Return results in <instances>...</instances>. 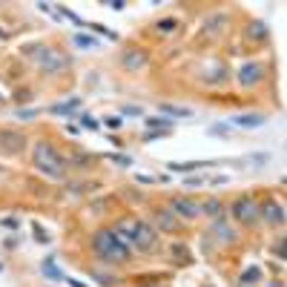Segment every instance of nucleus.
Instances as JSON below:
<instances>
[{
  "label": "nucleus",
  "mask_w": 287,
  "mask_h": 287,
  "mask_svg": "<svg viewBox=\"0 0 287 287\" xmlns=\"http://www.w3.org/2000/svg\"><path fill=\"white\" fill-rule=\"evenodd\" d=\"M32 236H34V241H37V244H46V241H49V236L43 233V227H40L37 221L32 224Z\"/></svg>",
  "instance_id": "nucleus-28"
},
{
  "label": "nucleus",
  "mask_w": 287,
  "mask_h": 287,
  "mask_svg": "<svg viewBox=\"0 0 287 287\" xmlns=\"http://www.w3.org/2000/svg\"><path fill=\"white\" fill-rule=\"evenodd\" d=\"M273 250H276V255H279V258H282V261H285V253H287V244H285V238H279V241H276V247H273Z\"/></svg>",
  "instance_id": "nucleus-34"
},
{
  "label": "nucleus",
  "mask_w": 287,
  "mask_h": 287,
  "mask_svg": "<svg viewBox=\"0 0 287 287\" xmlns=\"http://www.w3.org/2000/svg\"><path fill=\"white\" fill-rule=\"evenodd\" d=\"M147 127L155 135H169L172 132V121L169 118H147Z\"/></svg>",
  "instance_id": "nucleus-16"
},
{
  "label": "nucleus",
  "mask_w": 287,
  "mask_h": 287,
  "mask_svg": "<svg viewBox=\"0 0 287 287\" xmlns=\"http://www.w3.org/2000/svg\"><path fill=\"white\" fill-rule=\"evenodd\" d=\"M258 219H264L273 227H282L285 224V207L276 201V198H267V201L258 207Z\"/></svg>",
  "instance_id": "nucleus-6"
},
{
  "label": "nucleus",
  "mask_w": 287,
  "mask_h": 287,
  "mask_svg": "<svg viewBox=\"0 0 287 287\" xmlns=\"http://www.w3.org/2000/svg\"><path fill=\"white\" fill-rule=\"evenodd\" d=\"M201 213L207 216V219H221L224 207H221L219 198H210V201H204V204H201Z\"/></svg>",
  "instance_id": "nucleus-21"
},
{
  "label": "nucleus",
  "mask_w": 287,
  "mask_h": 287,
  "mask_svg": "<svg viewBox=\"0 0 287 287\" xmlns=\"http://www.w3.org/2000/svg\"><path fill=\"white\" fill-rule=\"evenodd\" d=\"M109 158H112L115 164H121V167H129V164H132V161H129V155H115V152H112Z\"/></svg>",
  "instance_id": "nucleus-36"
},
{
  "label": "nucleus",
  "mask_w": 287,
  "mask_h": 287,
  "mask_svg": "<svg viewBox=\"0 0 287 287\" xmlns=\"http://www.w3.org/2000/svg\"><path fill=\"white\" fill-rule=\"evenodd\" d=\"M167 167L175 169V172H192V169L213 167V161H187V164H178V161H172V164H167Z\"/></svg>",
  "instance_id": "nucleus-19"
},
{
  "label": "nucleus",
  "mask_w": 287,
  "mask_h": 287,
  "mask_svg": "<svg viewBox=\"0 0 287 287\" xmlns=\"http://www.w3.org/2000/svg\"><path fill=\"white\" fill-rule=\"evenodd\" d=\"M37 55H40V58H37V64H40V69H46V72H58V69H66L69 66V58H64L61 52H55V49L40 46Z\"/></svg>",
  "instance_id": "nucleus-5"
},
{
  "label": "nucleus",
  "mask_w": 287,
  "mask_h": 287,
  "mask_svg": "<svg viewBox=\"0 0 287 287\" xmlns=\"http://www.w3.org/2000/svg\"><path fill=\"white\" fill-rule=\"evenodd\" d=\"M64 129H66L69 135H78V132H81V127H78V124H66Z\"/></svg>",
  "instance_id": "nucleus-39"
},
{
  "label": "nucleus",
  "mask_w": 287,
  "mask_h": 287,
  "mask_svg": "<svg viewBox=\"0 0 287 287\" xmlns=\"http://www.w3.org/2000/svg\"><path fill=\"white\" fill-rule=\"evenodd\" d=\"M227 23V15H213L207 23H204V32L207 34H219V29Z\"/></svg>",
  "instance_id": "nucleus-22"
},
{
  "label": "nucleus",
  "mask_w": 287,
  "mask_h": 287,
  "mask_svg": "<svg viewBox=\"0 0 287 287\" xmlns=\"http://www.w3.org/2000/svg\"><path fill=\"white\" fill-rule=\"evenodd\" d=\"M264 78V69H261V64H244V66L238 69V84L241 86H253V84H258Z\"/></svg>",
  "instance_id": "nucleus-7"
},
{
  "label": "nucleus",
  "mask_w": 287,
  "mask_h": 287,
  "mask_svg": "<svg viewBox=\"0 0 287 287\" xmlns=\"http://www.w3.org/2000/svg\"><path fill=\"white\" fill-rule=\"evenodd\" d=\"M155 241H158L155 227H152V224H147V221H138L135 233L129 236V244L135 247L138 253H150V250H155Z\"/></svg>",
  "instance_id": "nucleus-3"
},
{
  "label": "nucleus",
  "mask_w": 287,
  "mask_h": 287,
  "mask_svg": "<svg viewBox=\"0 0 287 287\" xmlns=\"http://www.w3.org/2000/svg\"><path fill=\"white\" fill-rule=\"evenodd\" d=\"M135 227H138V221H135V219H124L118 227H112V230H115V233H118L124 241H127V244H129V236L135 233Z\"/></svg>",
  "instance_id": "nucleus-20"
},
{
  "label": "nucleus",
  "mask_w": 287,
  "mask_h": 287,
  "mask_svg": "<svg viewBox=\"0 0 287 287\" xmlns=\"http://www.w3.org/2000/svg\"><path fill=\"white\" fill-rule=\"evenodd\" d=\"M207 135H219V138L230 135V124H216V127H207Z\"/></svg>",
  "instance_id": "nucleus-25"
},
{
  "label": "nucleus",
  "mask_w": 287,
  "mask_h": 287,
  "mask_svg": "<svg viewBox=\"0 0 287 287\" xmlns=\"http://www.w3.org/2000/svg\"><path fill=\"white\" fill-rule=\"evenodd\" d=\"M158 112L167 115V118H190L192 115L187 106H175V103H158Z\"/></svg>",
  "instance_id": "nucleus-15"
},
{
  "label": "nucleus",
  "mask_w": 287,
  "mask_h": 287,
  "mask_svg": "<svg viewBox=\"0 0 287 287\" xmlns=\"http://www.w3.org/2000/svg\"><path fill=\"white\" fill-rule=\"evenodd\" d=\"M15 115H17L20 121H29V118H34V115H37V109H17Z\"/></svg>",
  "instance_id": "nucleus-35"
},
{
  "label": "nucleus",
  "mask_w": 287,
  "mask_h": 287,
  "mask_svg": "<svg viewBox=\"0 0 287 287\" xmlns=\"http://www.w3.org/2000/svg\"><path fill=\"white\" fill-rule=\"evenodd\" d=\"M155 224H158L164 233H178V230H181V219H178L172 210H158V213H155Z\"/></svg>",
  "instance_id": "nucleus-9"
},
{
  "label": "nucleus",
  "mask_w": 287,
  "mask_h": 287,
  "mask_svg": "<svg viewBox=\"0 0 287 287\" xmlns=\"http://www.w3.org/2000/svg\"><path fill=\"white\" fill-rule=\"evenodd\" d=\"M270 287H285V285H282V282H273V285Z\"/></svg>",
  "instance_id": "nucleus-43"
},
{
  "label": "nucleus",
  "mask_w": 287,
  "mask_h": 287,
  "mask_svg": "<svg viewBox=\"0 0 287 287\" xmlns=\"http://www.w3.org/2000/svg\"><path fill=\"white\" fill-rule=\"evenodd\" d=\"M89 29H92V32H101L103 37H109V40H118V32L106 29V26H101V23H89Z\"/></svg>",
  "instance_id": "nucleus-26"
},
{
  "label": "nucleus",
  "mask_w": 287,
  "mask_h": 287,
  "mask_svg": "<svg viewBox=\"0 0 287 287\" xmlns=\"http://www.w3.org/2000/svg\"><path fill=\"white\" fill-rule=\"evenodd\" d=\"M64 282H66L69 287H86L84 282H78V279H69V276H66V279H64Z\"/></svg>",
  "instance_id": "nucleus-41"
},
{
  "label": "nucleus",
  "mask_w": 287,
  "mask_h": 287,
  "mask_svg": "<svg viewBox=\"0 0 287 287\" xmlns=\"http://www.w3.org/2000/svg\"><path fill=\"white\" fill-rule=\"evenodd\" d=\"M241 287H244V285H241Z\"/></svg>",
  "instance_id": "nucleus-45"
},
{
  "label": "nucleus",
  "mask_w": 287,
  "mask_h": 287,
  "mask_svg": "<svg viewBox=\"0 0 287 287\" xmlns=\"http://www.w3.org/2000/svg\"><path fill=\"white\" fill-rule=\"evenodd\" d=\"M264 115H258V112H247V115H236V118H230L233 127H241V129H255V127H264Z\"/></svg>",
  "instance_id": "nucleus-12"
},
{
  "label": "nucleus",
  "mask_w": 287,
  "mask_h": 287,
  "mask_svg": "<svg viewBox=\"0 0 287 287\" xmlns=\"http://www.w3.org/2000/svg\"><path fill=\"white\" fill-rule=\"evenodd\" d=\"M135 181H141V184H158L152 175H138V172H135Z\"/></svg>",
  "instance_id": "nucleus-38"
},
{
  "label": "nucleus",
  "mask_w": 287,
  "mask_h": 287,
  "mask_svg": "<svg viewBox=\"0 0 287 287\" xmlns=\"http://www.w3.org/2000/svg\"><path fill=\"white\" fill-rule=\"evenodd\" d=\"M121 66L127 69V72H138V69L147 66V52L144 49H129L124 52V58H121Z\"/></svg>",
  "instance_id": "nucleus-8"
},
{
  "label": "nucleus",
  "mask_w": 287,
  "mask_h": 287,
  "mask_svg": "<svg viewBox=\"0 0 287 287\" xmlns=\"http://www.w3.org/2000/svg\"><path fill=\"white\" fill-rule=\"evenodd\" d=\"M121 112H124V115H132V118H141V115H144V109L135 106V103H124V106H121Z\"/></svg>",
  "instance_id": "nucleus-29"
},
{
  "label": "nucleus",
  "mask_w": 287,
  "mask_h": 287,
  "mask_svg": "<svg viewBox=\"0 0 287 287\" xmlns=\"http://www.w3.org/2000/svg\"><path fill=\"white\" fill-rule=\"evenodd\" d=\"M172 213H175L178 219H195V216L201 213V207L195 201H190V198H175V201H172Z\"/></svg>",
  "instance_id": "nucleus-11"
},
{
  "label": "nucleus",
  "mask_w": 287,
  "mask_h": 287,
  "mask_svg": "<svg viewBox=\"0 0 287 287\" xmlns=\"http://www.w3.org/2000/svg\"><path fill=\"white\" fill-rule=\"evenodd\" d=\"M230 213H233V219H236L238 224H247V227H250V224L258 221V204H255L250 195H241V198L233 201Z\"/></svg>",
  "instance_id": "nucleus-4"
},
{
  "label": "nucleus",
  "mask_w": 287,
  "mask_h": 287,
  "mask_svg": "<svg viewBox=\"0 0 287 287\" xmlns=\"http://www.w3.org/2000/svg\"><path fill=\"white\" fill-rule=\"evenodd\" d=\"M92 253H98L103 261H112V264H124L129 261V244L112 230V227H103L92 236Z\"/></svg>",
  "instance_id": "nucleus-1"
},
{
  "label": "nucleus",
  "mask_w": 287,
  "mask_h": 287,
  "mask_svg": "<svg viewBox=\"0 0 287 287\" xmlns=\"http://www.w3.org/2000/svg\"><path fill=\"white\" fill-rule=\"evenodd\" d=\"M81 127H84V129H89V132L101 129V124H98V121L92 118V115H84V118H81Z\"/></svg>",
  "instance_id": "nucleus-30"
},
{
  "label": "nucleus",
  "mask_w": 287,
  "mask_h": 287,
  "mask_svg": "<svg viewBox=\"0 0 287 287\" xmlns=\"http://www.w3.org/2000/svg\"><path fill=\"white\" fill-rule=\"evenodd\" d=\"M3 37H6V29H3V26H0V40H3Z\"/></svg>",
  "instance_id": "nucleus-42"
},
{
  "label": "nucleus",
  "mask_w": 287,
  "mask_h": 287,
  "mask_svg": "<svg viewBox=\"0 0 287 287\" xmlns=\"http://www.w3.org/2000/svg\"><path fill=\"white\" fill-rule=\"evenodd\" d=\"M32 161L43 175H49L55 181H64V178H66V161H64V158L55 152V147L46 144V141H40L32 150Z\"/></svg>",
  "instance_id": "nucleus-2"
},
{
  "label": "nucleus",
  "mask_w": 287,
  "mask_h": 287,
  "mask_svg": "<svg viewBox=\"0 0 287 287\" xmlns=\"http://www.w3.org/2000/svg\"><path fill=\"white\" fill-rule=\"evenodd\" d=\"M72 43H75V46H81V49H95V46H98V40H95V37H92V34H72Z\"/></svg>",
  "instance_id": "nucleus-23"
},
{
  "label": "nucleus",
  "mask_w": 287,
  "mask_h": 287,
  "mask_svg": "<svg viewBox=\"0 0 287 287\" xmlns=\"http://www.w3.org/2000/svg\"><path fill=\"white\" fill-rule=\"evenodd\" d=\"M26 147V138L17 135V132H0V150L9 152V155H17V152Z\"/></svg>",
  "instance_id": "nucleus-10"
},
{
  "label": "nucleus",
  "mask_w": 287,
  "mask_h": 287,
  "mask_svg": "<svg viewBox=\"0 0 287 287\" xmlns=\"http://www.w3.org/2000/svg\"><path fill=\"white\" fill-rule=\"evenodd\" d=\"M124 6H127V3H124V0H109V9H115V12H121V9H124Z\"/></svg>",
  "instance_id": "nucleus-40"
},
{
  "label": "nucleus",
  "mask_w": 287,
  "mask_h": 287,
  "mask_svg": "<svg viewBox=\"0 0 287 287\" xmlns=\"http://www.w3.org/2000/svg\"><path fill=\"white\" fill-rule=\"evenodd\" d=\"M58 12H61V17H66V20H72L75 26H84V20H81V17L75 15L72 9H66V6H58Z\"/></svg>",
  "instance_id": "nucleus-27"
},
{
  "label": "nucleus",
  "mask_w": 287,
  "mask_h": 287,
  "mask_svg": "<svg viewBox=\"0 0 287 287\" xmlns=\"http://www.w3.org/2000/svg\"><path fill=\"white\" fill-rule=\"evenodd\" d=\"M267 26H264V23H261V20H253V23H250V26H247V37H250V40H255V43H261V40H267Z\"/></svg>",
  "instance_id": "nucleus-18"
},
{
  "label": "nucleus",
  "mask_w": 287,
  "mask_h": 287,
  "mask_svg": "<svg viewBox=\"0 0 287 287\" xmlns=\"http://www.w3.org/2000/svg\"><path fill=\"white\" fill-rule=\"evenodd\" d=\"M255 282H261V267H247V270L241 273V285L247 287V285H255Z\"/></svg>",
  "instance_id": "nucleus-24"
},
{
  "label": "nucleus",
  "mask_w": 287,
  "mask_h": 287,
  "mask_svg": "<svg viewBox=\"0 0 287 287\" xmlns=\"http://www.w3.org/2000/svg\"><path fill=\"white\" fill-rule=\"evenodd\" d=\"M0 273H3V264H0Z\"/></svg>",
  "instance_id": "nucleus-44"
},
{
  "label": "nucleus",
  "mask_w": 287,
  "mask_h": 287,
  "mask_svg": "<svg viewBox=\"0 0 287 287\" xmlns=\"http://www.w3.org/2000/svg\"><path fill=\"white\" fill-rule=\"evenodd\" d=\"M0 224H3V227H9V230H17V227H20V221L12 219V216H9V219H0Z\"/></svg>",
  "instance_id": "nucleus-37"
},
{
  "label": "nucleus",
  "mask_w": 287,
  "mask_h": 287,
  "mask_svg": "<svg viewBox=\"0 0 287 287\" xmlns=\"http://www.w3.org/2000/svg\"><path fill=\"white\" fill-rule=\"evenodd\" d=\"M40 273H43L49 282H64V279H66L64 273L58 270V264H55L52 258H43V261H40Z\"/></svg>",
  "instance_id": "nucleus-17"
},
{
  "label": "nucleus",
  "mask_w": 287,
  "mask_h": 287,
  "mask_svg": "<svg viewBox=\"0 0 287 287\" xmlns=\"http://www.w3.org/2000/svg\"><path fill=\"white\" fill-rule=\"evenodd\" d=\"M81 106V98H69V101H61V103H55V106H49V112L52 115H75V109Z\"/></svg>",
  "instance_id": "nucleus-14"
},
{
  "label": "nucleus",
  "mask_w": 287,
  "mask_h": 287,
  "mask_svg": "<svg viewBox=\"0 0 287 287\" xmlns=\"http://www.w3.org/2000/svg\"><path fill=\"white\" fill-rule=\"evenodd\" d=\"M175 29H178V23H175L172 17H167V20L158 23V32H175Z\"/></svg>",
  "instance_id": "nucleus-31"
},
{
  "label": "nucleus",
  "mask_w": 287,
  "mask_h": 287,
  "mask_svg": "<svg viewBox=\"0 0 287 287\" xmlns=\"http://www.w3.org/2000/svg\"><path fill=\"white\" fill-rule=\"evenodd\" d=\"M169 253H172V264H178V267L192 264V253L187 250V244H181V241H175V244L169 247Z\"/></svg>",
  "instance_id": "nucleus-13"
},
{
  "label": "nucleus",
  "mask_w": 287,
  "mask_h": 287,
  "mask_svg": "<svg viewBox=\"0 0 287 287\" xmlns=\"http://www.w3.org/2000/svg\"><path fill=\"white\" fill-rule=\"evenodd\" d=\"M103 124H106V127L112 129V132H115V129H121V127H124V121H121L118 115H112V118H106V121H103Z\"/></svg>",
  "instance_id": "nucleus-33"
},
{
  "label": "nucleus",
  "mask_w": 287,
  "mask_h": 287,
  "mask_svg": "<svg viewBox=\"0 0 287 287\" xmlns=\"http://www.w3.org/2000/svg\"><path fill=\"white\" fill-rule=\"evenodd\" d=\"M207 184V175H195V178H184V187H201Z\"/></svg>",
  "instance_id": "nucleus-32"
}]
</instances>
